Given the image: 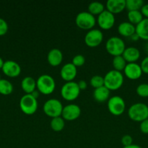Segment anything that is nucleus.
<instances>
[{
  "instance_id": "1",
  "label": "nucleus",
  "mask_w": 148,
  "mask_h": 148,
  "mask_svg": "<svg viewBox=\"0 0 148 148\" xmlns=\"http://www.w3.org/2000/svg\"><path fill=\"white\" fill-rule=\"evenodd\" d=\"M124 81L123 74L115 69L109 71L104 77V86L110 90H116L121 88Z\"/></svg>"
},
{
  "instance_id": "2",
  "label": "nucleus",
  "mask_w": 148,
  "mask_h": 148,
  "mask_svg": "<svg viewBox=\"0 0 148 148\" xmlns=\"http://www.w3.org/2000/svg\"><path fill=\"white\" fill-rule=\"evenodd\" d=\"M128 115L133 121L142 122L148 119V106L143 103H133L129 107Z\"/></svg>"
},
{
  "instance_id": "3",
  "label": "nucleus",
  "mask_w": 148,
  "mask_h": 148,
  "mask_svg": "<svg viewBox=\"0 0 148 148\" xmlns=\"http://www.w3.org/2000/svg\"><path fill=\"white\" fill-rule=\"evenodd\" d=\"M56 86L55 80L51 75H41L36 80V88L40 93L48 95L54 92Z\"/></svg>"
},
{
  "instance_id": "4",
  "label": "nucleus",
  "mask_w": 148,
  "mask_h": 148,
  "mask_svg": "<svg viewBox=\"0 0 148 148\" xmlns=\"http://www.w3.org/2000/svg\"><path fill=\"white\" fill-rule=\"evenodd\" d=\"M105 48L108 53L113 56H116L123 54L126 47L123 39L118 36H113L107 39L105 43Z\"/></svg>"
},
{
  "instance_id": "5",
  "label": "nucleus",
  "mask_w": 148,
  "mask_h": 148,
  "mask_svg": "<svg viewBox=\"0 0 148 148\" xmlns=\"http://www.w3.org/2000/svg\"><path fill=\"white\" fill-rule=\"evenodd\" d=\"M19 106L22 112L26 115L35 114L38 108V101L31 94H25L21 97Z\"/></svg>"
},
{
  "instance_id": "6",
  "label": "nucleus",
  "mask_w": 148,
  "mask_h": 148,
  "mask_svg": "<svg viewBox=\"0 0 148 148\" xmlns=\"http://www.w3.org/2000/svg\"><path fill=\"white\" fill-rule=\"evenodd\" d=\"M63 106L59 100L56 98H51L47 100L44 103L43 111L46 116L51 118L61 116Z\"/></svg>"
},
{
  "instance_id": "7",
  "label": "nucleus",
  "mask_w": 148,
  "mask_h": 148,
  "mask_svg": "<svg viewBox=\"0 0 148 148\" xmlns=\"http://www.w3.org/2000/svg\"><path fill=\"white\" fill-rule=\"evenodd\" d=\"M80 88L78 83L74 81L66 82L61 88L60 93L62 98L68 101H73L76 99L80 95Z\"/></svg>"
},
{
  "instance_id": "8",
  "label": "nucleus",
  "mask_w": 148,
  "mask_h": 148,
  "mask_svg": "<svg viewBox=\"0 0 148 148\" xmlns=\"http://www.w3.org/2000/svg\"><path fill=\"white\" fill-rule=\"evenodd\" d=\"M75 24L82 30H91L96 24V18L89 12H81L75 17Z\"/></svg>"
},
{
  "instance_id": "9",
  "label": "nucleus",
  "mask_w": 148,
  "mask_h": 148,
  "mask_svg": "<svg viewBox=\"0 0 148 148\" xmlns=\"http://www.w3.org/2000/svg\"><path fill=\"white\" fill-rule=\"evenodd\" d=\"M107 108L110 114L114 116H120L125 111L126 103L123 98L118 95H115L108 99Z\"/></svg>"
},
{
  "instance_id": "10",
  "label": "nucleus",
  "mask_w": 148,
  "mask_h": 148,
  "mask_svg": "<svg viewBox=\"0 0 148 148\" xmlns=\"http://www.w3.org/2000/svg\"><path fill=\"white\" fill-rule=\"evenodd\" d=\"M103 40V33L99 29H91L86 34L84 38L85 43L91 48H94L101 44Z\"/></svg>"
},
{
  "instance_id": "11",
  "label": "nucleus",
  "mask_w": 148,
  "mask_h": 148,
  "mask_svg": "<svg viewBox=\"0 0 148 148\" xmlns=\"http://www.w3.org/2000/svg\"><path fill=\"white\" fill-rule=\"evenodd\" d=\"M115 22V15L107 10H104L97 17V23L103 30H109L112 28L114 25Z\"/></svg>"
},
{
  "instance_id": "12",
  "label": "nucleus",
  "mask_w": 148,
  "mask_h": 148,
  "mask_svg": "<svg viewBox=\"0 0 148 148\" xmlns=\"http://www.w3.org/2000/svg\"><path fill=\"white\" fill-rule=\"evenodd\" d=\"M3 73L9 77H17L21 73V66L17 62L12 60L5 61L2 66Z\"/></svg>"
},
{
  "instance_id": "13",
  "label": "nucleus",
  "mask_w": 148,
  "mask_h": 148,
  "mask_svg": "<svg viewBox=\"0 0 148 148\" xmlns=\"http://www.w3.org/2000/svg\"><path fill=\"white\" fill-rule=\"evenodd\" d=\"M81 113V108L76 104H68L63 107L61 116L66 121H73L80 116Z\"/></svg>"
},
{
  "instance_id": "14",
  "label": "nucleus",
  "mask_w": 148,
  "mask_h": 148,
  "mask_svg": "<svg viewBox=\"0 0 148 148\" xmlns=\"http://www.w3.org/2000/svg\"><path fill=\"white\" fill-rule=\"evenodd\" d=\"M125 75L126 77L130 79H137L141 77L142 75V70L141 69L140 65L136 62L133 63H127L124 70Z\"/></svg>"
},
{
  "instance_id": "15",
  "label": "nucleus",
  "mask_w": 148,
  "mask_h": 148,
  "mask_svg": "<svg viewBox=\"0 0 148 148\" xmlns=\"http://www.w3.org/2000/svg\"><path fill=\"white\" fill-rule=\"evenodd\" d=\"M77 75V67L72 63H67L62 66L60 70V76L67 82L73 81Z\"/></svg>"
},
{
  "instance_id": "16",
  "label": "nucleus",
  "mask_w": 148,
  "mask_h": 148,
  "mask_svg": "<svg viewBox=\"0 0 148 148\" xmlns=\"http://www.w3.org/2000/svg\"><path fill=\"white\" fill-rule=\"evenodd\" d=\"M106 8L112 14H118L126 9V0H108Z\"/></svg>"
},
{
  "instance_id": "17",
  "label": "nucleus",
  "mask_w": 148,
  "mask_h": 148,
  "mask_svg": "<svg viewBox=\"0 0 148 148\" xmlns=\"http://www.w3.org/2000/svg\"><path fill=\"white\" fill-rule=\"evenodd\" d=\"M63 59L62 52L58 49H52L48 52V63L52 66H57L62 63Z\"/></svg>"
},
{
  "instance_id": "18",
  "label": "nucleus",
  "mask_w": 148,
  "mask_h": 148,
  "mask_svg": "<svg viewBox=\"0 0 148 148\" xmlns=\"http://www.w3.org/2000/svg\"><path fill=\"white\" fill-rule=\"evenodd\" d=\"M122 56L127 63H133V62H136L139 59L140 51L137 48L129 46L125 49Z\"/></svg>"
},
{
  "instance_id": "19",
  "label": "nucleus",
  "mask_w": 148,
  "mask_h": 148,
  "mask_svg": "<svg viewBox=\"0 0 148 148\" xmlns=\"http://www.w3.org/2000/svg\"><path fill=\"white\" fill-rule=\"evenodd\" d=\"M118 32L122 36L130 38L136 33V26L129 22H123L118 26Z\"/></svg>"
},
{
  "instance_id": "20",
  "label": "nucleus",
  "mask_w": 148,
  "mask_h": 148,
  "mask_svg": "<svg viewBox=\"0 0 148 148\" xmlns=\"http://www.w3.org/2000/svg\"><path fill=\"white\" fill-rule=\"evenodd\" d=\"M110 93V90L107 89L105 86H102L94 89L93 96L96 101L99 103H102L109 99Z\"/></svg>"
},
{
  "instance_id": "21",
  "label": "nucleus",
  "mask_w": 148,
  "mask_h": 148,
  "mask_svg": "<svg viewBox=\"0 0 148 148\" xmlns=\"http://www.w3.org/2000/svg\"><path fill=\"white\" fill-rule=\"evenodd\" d=\"M21 88L26 94L32 93L36 89V80L32 77H26L21 82Z\"/></svg>"
},
{
  "instance_id": "22",
  "label": "nucleus",
  "mask_w": 148,
  "mask_h": 148,
  "mask_svg": "<svg viewBox=\"0 0 148 148\" xmlns=\"http://www.w3.org/2000/svg\"><path fill=\"white\" fill-rule=\"evenodd\" d=\"M136 33L139 38L148 40V18H144L136 25Z\"/></svg>"
},
{
  "instance_id": "23",
  "label": "nucleus",
  "mask_w": 148,
  "mask_h": 148,
  "mask_svg": "<svg viewBox=\"0 0 148 148\" xmlns=\"http://www.w3.org/2000/svg\"><path fill=\"white\" fill-rule=\"evenodd\" d=\"M104 10V5L100 1H92L88 6V12L93 15L101 14Z\"/></svg>"
},
{
  "instance_id": "24",
  "label": "nucleus",
  "mask_w": 148,
  "mask_h": 148,
  "mask_svg": "<svg viewBox=\"0 0 148 148\" xmlns=\"http://www.w3.org/2000/svg\"><path fill=\"white\" fill-rule=\"evenodd\" d=\"M13 92V85L10 81L5 79H0V94L9 95Z\"/></svg>"
},
{
  "instance_id": "25",
  "label": "nucleus",
  "mask_w": 148,
  "mask_h": 148,
  "mask_svg": "<svg viewBox=\"0 0 148 148\" xmlns=\"http://www.w3.org/2000/svg\"><path fill=\"white\" fill-rule=\"evenodd\" d=\"M128 19L129 23L133 25H137L144 19L143 15L140 10H133V11H129L127 14Z\"/></svg>"
},
{
  "instance_id": "26",
  "label": "nucleus",
  "mask_w": 148,
  "mask_h": 148,
  "mask_svg": "<svg viewBox=\"0 0 148 148\" xmlns=\"http://www.w3.org/2000/svg\"><path fill=\"white\" fill-rule=\"evenodd\" d=\"M50 127L55 132L62 131L65 127V120L62 116L52 118L50 122Z\"/></svg>"
},
{
  "instance_id": "27",
  "label": "nucleus",
  "mask_w": 148,
  "mask_h": 148,
  "mask_svg": "<svg viewBox=\"0 0 148 148\" xmlns=\"http://www.w3.org/2000/svg\"><path fill=\"white\" fill-rule=\"evenodd\" d=\"M112 63H113V66L114 67L115 70H117L118 72H121V71L124 70L125 67L127 64V62H126V61L125 60L122 55L114 56Z\"/></svg>"
},
{
  "instance_id": "28",
  "label": "nucleus",
  "mask_w": 148,
  "mask_h": 148,
  "mask_svg": "<svg viewBox=\"0 0 148 148\" xmlns=\"http://www.w3.org/2000/svg\"><path fill=\"white\" fill-rule=\"evenodd\" d=\"M144 4L143 0H126V8L129 11L141 10Z\"/></svg>"
},
{
  "instance_id": "29",
  "label": "nucleus",
  "mask_w": 148,
  "mask_h": 148,
  "mask_svg": "<svg viewBox=\"0 0 148 148\" xmlns=\"http://www.w3.org/2000/svg\"><path fill=\"white\" fill-rule=\"evenodd\" d=\"M90 84L94 89L104 86V77L101 75H94L90 79Z\"/></svg>"
},
{
  "instance_id": "30",
  "label": "nucleus",
  "mask_w": 148,
  "mask_h": 148,
  "mask_svg": "<svg viewBox=\"0 0 148 148\" xmlns=\"http://www.w3.org/2000/svg\"><path fill=\"white\" fill-rule=\"evenodd\" d=\"M136 93L138 95L142 98L148 97V84L142 83L139 85L136 88Z\"/></svg>"
},
{
  "instance_id": "31",
  "label": "nucleus",
  "mask_w": 148,
  "mask_h": 148,
  "mask_svg": "<svg viewBox=\"0 0 148 148\" xmlns=\"http://www.w3.org/2000/svg\"><path fill=\"white\" fill-rule=\"evenodd\" d=\"M86 62V59L83 55L81 54H78L76 56H74L72 59V62L71 63L75 66H81L85 64Z\"/></svg>"
},
{
  "instance_id": "32",
  "label": "nucleus",
  "mask_w": 148,
  "mask_h": 148,
  "mask_svg": "<svg viewBox=\"0 0 148 148\" xmlns=\"http://www.w3.org/2000/svg\"><path fill=\"white\" fill-rule=\"evenodd\" d=\"M9 26L6 20L0 17V36H3L8 31Z\"/></svg>"
},
{
  "instance_id": "33",
  "label": "nucleus",
  "mask_w": 148,
  "mask_h": 148,
  "mask_svg": "<svg viewBox=\"0 0 148 148\" xmlns=\"http://www.w3.org/2000/svg\"><path fill=\"white\" fill-rule=\"evenodd\" d=\"M121 143L123 147H127L133 144V138L129 134H125L121 138Z\"/></svg>"
},
{
  "instance_id": "34",
  "label": "nucleus",
  "mask_w": 148,
  "mask_h": 148,
  "mask_svg": "<svg viewBox=\"0 0 148 148\" xmlns=\"http://www.w3.org/2000/svg\"><path fill=\"white\" fill-rule=\"evenodd\" d=\"M141 69H142V72L145 74H148V56L144 58L141 62Z\"/></svg>"
},
{
  "instance_id": "35",
  "label": "nucleus",
  "mask_w": 148,
  "mask_h": 148,
  "mask_svg": "<svg viewBox=\"0 0 148 148\" xmlns=\"http://www.w3.org/2000/svg\"><path fill=\"white\" fill-rule=\"evenodd\" d=\"M140 130L143 134H148V119L140 122Z\"/></svg>"
},
{
  "instance_id": "36",
  "label": "nucleus",
  "mask_w": 148,
  "mask_h": 148,
  "mask_svg": "<svg viewBox=\"0 0 148 148\" xmlns=\"http://www.w3.org/2000/svg\"><path fill=\"white\" fill-rule=\"evenodd\" d=\"M143 17H145V18H148V4H145L140 10Z\"/></svg>"
},
{
  "instance_id": "37",
  "label": "nucleus",
  "mask_w": 148,
  "mask_h": 148,
  "mask_svg": "<svg viewBox=\"0 0 148 148\" xmlns=\"http://www.w3.org/2000/svg\"><path fill=\"white\" fill-rule=\"evenodd\" d=\"M78 83V88H80V90H84L86 89L87 88V83L86 81L83 80V79H81V80H80L79 82H77Z\"/></svg>"
},
{
  "instance_id": "38",
  "label": "nucleus",
  "mask_w": 148,
  "mask_h": 148,
  "mask_svg": "<svg viewBox=\"0 0 148 148\" xmlns=\"http://www.w3.org/2000/svg\"><path fill=\"white\" fill-rule=\"evenodd\" d=\"M130 38L132 40H133V41H136V40H139V36H137V34H136V33H135L134 34L132 35V36H131Z\"/></svg>"
},
{
  "instance_id": "39",
  "label": "nucleus",
  "mask_w": 148,
  "mask_h": 148,
  "mask_svg": "<svg viewBox=\"0 0 148 148\" xmlns=\"http://www.w3.org/2000/svg\"><path fill=\"white\" fill-rule=\"evenodd\" d=\"M30 94H31V95H33L35 98H36V99H37L38 97H39V94H40V92L36 90H34L33 92H32V93H30Z\"/></svg>"
},
{
  "instance_id": "40",
  "label": "nucleus",
  "mask_w": 148,
  "mask_h": 148,
  "mask_svg": "<svg viewBox=\"0 0 148 148\" xmlns=\"http://www.w3.org/2000/svg\"><path fill=\"white\" fill-rule=\"evenodd\" d=\"M123 148H142L140 146H139L138 145H134V144H132L131 145L127 146V147H123Z\"/></svg>"
},
{
  "instance_id": "41",
  "label": "nucleus",
  "mask_w": 148,
  "mask_h": 148,
  "mask_svg": "<svg viewBox=\"0 0 148 148\" xmlns=\"http://www.w3.org/2000/svg\"><path fill=\"white\" fill-rule=\"evenodd\" d=\"M4 60L2 59V58L0 57V69H2V66H3V65H4Z\"/></svg>"
},
{
  "instance_id": "42",
  "label": "nucleus",
  "mask_w": 148,
  "mask_h": 148,
  "mask_svg": "<svg viewBox=\"0 0 148 148\" xmlns=\"http://www.w3.org/2000/svg\"><path fill=\"white\" fill-rule=\"evenodd\" d=\"M145 51H146L147 53H148V41L147 42V43H146V44H145Z\"/></svg>"
},
{
  "instance_id": "43",
  "label": "nucleus",
  "mask_w": 148,
  "mask_h": 148,
  "mask_svg": "<svg viewBox=\"0 0 148 148\" xmlns=\"http://www.w3.org/2000/svg\"><path fill=\"white\" fill-rule=\"evenodd\" d=\"M0 79H1V75H0Z\"/></svg>"
}]
</instances>
